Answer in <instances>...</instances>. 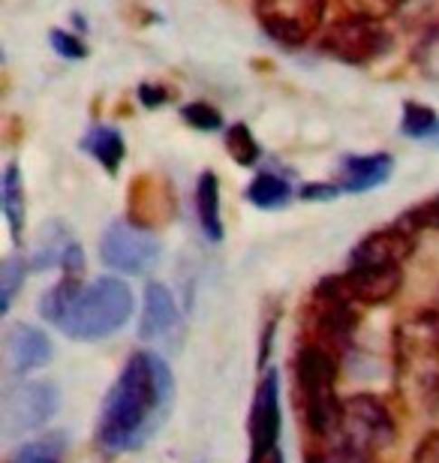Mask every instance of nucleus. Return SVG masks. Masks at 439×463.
<instances>
[{
  "label": "nucleus",
  "instance_id": "0eeeda50",
  "mask_svg": "<svg viewBox=\"0 0 439 463\" xmlns=\"http://www.w3.org/2000/svg\"><path fill=\"white\" fill-rule=\"evenodd\" d=\"M61 410V392L45 379H27L4 392L0 401V433L6 439H18L24 433L40 430Z\"/></svg>",
  "mask_w": 439,
  "mask_h": 463
},
{
  "label": "nucleus",
  "instance_id": "1a4fd4ad",
  "mask_svg": "<svg viewBox=\"0 0 439 463\" xmlns=\"http://www.w3.org/2000/svg\"><path fill=\"white\" fill-rule=\"evenodd\" d=\"M391 45V33L386 24L379 22V15L370 13H355L334 22L322 36V49L349 67H364V63L382 58Z\"/></svg>",
  "mask_w": 439,
  "mask_h": 463
},
{
  "label": "nucleus",
  "instance_id": "4be33fe9",
  "mask_svg": "<svg viewBox=\"0 0 439 463\" xmlns=\"http://www.w3.org/2000/svg\"><path fill=\"white\" fill-rule=\"evenodd\" d=\"M226 151L238 165H256L259 156H262V147H259L256 136L250 133V127L235 124L226 129Z\"/></svg>",
  "mask_w": 439,
  "mask_h": 463
},
{
  "label": "nucleus",
  "instance_id": "20e7f679",
  "mask_svg": "<svg viewBox=\"0 0 439 463\" xmlns=\"http://www.w3.org/2000/svg\"><path fill=\"white\" fill-rule=\"evenodd\" d=\"M338 367H340L338 352L316 344V340H307V344L298 346L292 361L298 412H301L307 430L320 439L331 437L340 415L343 401L338 397Z\"/></svg>",
  "mask_w": 439,
  "mask_h": 463
},
{
  "label": "nucleus",
  "instance_id": "a878e982",
  "mask_svg": "<svg viewBox=\"0 0 439 463\" xmlns=\"http://www.w3.org/2000/svg\"><path fill=\"white\" fill-rule=\"evenodd\" d=\"M400 223L409 226L413 232H439V196L427 199V202H418L415 208H409Z\"/></svg>",
  "mask_w": 439,
  "mask_h": 463
},
{
  "label": "nucleus",
  "instance_id": "f257e3e1",
  "mask_svg": "<svg viewBox=\"0 0 439 463\" xmlns=\"http://www.w3.org/2000/svg\"><path fill=\"white\" fill-rule=\"evenodd\" d=\"M175 401V376L157 352H133L102 401L93 439L106 455L148 446L163 428Z\"/></svg>",
  "mask_w": 439,
  "mask_h": 463
},
{
  "label": "nucleus",
  "instance_id": "473e14b6",
  "mask_svg": "<svg viewBox=\"0 0 439 463\" xmlns=\"http://www.w3.org/2000/svg\"><path fill=\"white\" fill-rule=\"evenodd\" d=\"M436 410H439V403H436Z\"/></svg>",
  "mask_w": 439,
  "mask_h": 463
},
{
  "label": "nucleus",
  "instance_id": "5701e85b",
  "mask_svg": "<svg viewBox=\"0 0 439 463\" xmlns=\"http://www.w3.org/2000/svg\"><path fill=\"white\" fill-rule=\"evenodd\" d=\"M27 265L22 256H6L4 259V265H0V313H9V307H13V298H15V292L22 289V283H24V274H27Z\"/></svg>",
  "mask_w": 439,
  "mask_h": 463
},
{
  "label": "nucleus",
  "instance_id": "c756f323",
  "mask_svg": "<svg viewBox=\"0 0 439 463\" xmlns=\"http://www.w3.org/2000/svg\"><path fill=\"white\" fill-rule=\"evenodd\" d=\"M409 463H439V428L425 433L422 442H418L413 451V458H409Z\"/></svg>",
  "mask_w": 439,
  "mask_h": 463
},
{
  "label": "nucleus",
  "instance_id": "f8f14e48",
  "mask_svg": "<svg viewBox=\"0 0 439 463\" xmlns=\"http://www.w3.org/2000/svg\"><path fill=\"white\" fill-rule=\"evenodd\" d=\"M138 337L145 344L181 349L184 344V317L175 304V295L163 283L145 286V304L142 319H138Z\"/></svg>",
  "mask_w": 439,
  "mask_h": 463
},
{
  "label": "nucleus",
  "instance_id": "6e6552de",
  "mask_svg": "<svg viewBox=\"0 0 439 463\" xmlns=\"http://www.w3.org/2000/svg\"><path fill=\"white\" fill-rule=\"evenodd\" d=\"M256 22L283 49L307 45L325 24V0H256Z\"/></svg>",
  "mask_w": 439,
  "mask_h": 463
},
{
  "label": "nucleus",
  "instance_id": "cd10ccee",
  "mask_svg": "<svg viewBox=\"0 0 439 463\" xmlns=\"http://www.w3.org/2000/svg\"><path fill=\"white\" fill-rule=\"evenodd\" d=\"M52 49L67 61L88 58V49H85V43H81V36L70 33V31H52Z\"/></svg>",
  "mask_w": 439,
  "mask_h": 463
},
{
  "label": "nucleus",
  "instance_id": "423d86ee",
  "mask_svg": "<svg viewBox=\"0 0 439 463\" xmlns=\"http://www.w3.org/2000/svg\"><path fill=\"white\" fill-rule=\"evenodd\" d=\"M160 253H163V244H160V238L154 235V229L136 223L133 217L115 220L100 238L102 265L118 274H129V277L151 274L154 268L160 265Z\"/></svg>",
  "mask_w": 439,
  "mask_h": 463
},
{
  "label": "nucleus",
  "instance_id": "b1692460",
  "mask_svg": "<svg viewBox=\"0 0 439 463\" xmlns=\"http://www.w3.org/2000/svg\"><path fill=\"white\" fill-rule=\"evenodd\" d=\"M61 460H63V442H61V437L24 442V446L18 449L13 458H9V463H61Z\"/></svg>",
  "mask_w": 439,
  "mask_h": 463
},
{
  "label": "nucleus",
  "instance_id": "6ab92c4d",
  "mask_svg": "<svg viewBox=\"0 0 439 463\" xmlns=\"http://www.w3.org/2000/svg\"><path fill=\"white\" fill-rule=\"evenodd\" d=\"M0 199H4V214L9 232H13L15 241H22V229H24V187H22V175H18V165H6L4 169V181H0Z\"/></svg>",
  "mask_w": 439,
  "mask_h": 463
},
{
  "label": "nucleus",
  "instance_id": "ddd939ff",
  "mask_svg": "<svg viewBox=\"0 0 439 463\" xmlns=\"http://www.w3.org/2000/svg\"><path fill=\"white\" fill-rule=\"evenodd\" d=\"M418 244V232L404 226L397 220L395 226L370 232L352 247L349 265H382V268H404L406 259H413Z\"/></svg>",
  "mask_w": 439,
  "mask_h": 463
},
{
  "label": "nucleus",
  "instance_id": "39448f33",
  "mask_svg": "<svg viewBox=\"0 0 439 463\" xmlns=\"http://www.w3.org/2000/svg\"><path fill=\"white\" fill-rule=\"evenodd\" d=\"M397 437L395 415L377 394H352L343 397L338 424L331 433V446L358 451V455L377 458L382 449H388Z\"/></svg>",
  "mask_w": 439,
  "mask_h": 463
},
{
  "label": "nucleus",
  "instance_id": "dca6fc26",
  "mask_svg": "<svg viewBox=\"0 0 439 463\" xmlns=\"http://www.w3.org/2000/svg\"><path fill=\"white\" fill-rule=\"evenodd\" d=\"M72 244H76V238H72V232L63 226V223H45L40 238H36V244L31 250V265L33 271H45V268H61L63 259H67V253L72 250Z\"/></svg>",
  "mask_w": 439,
  "mask_h": 463
},
{
  "label": "nucleus",
  "instance_id": "bb28decb",
  "mask_svg": "<svg viewBox=\"0 0 439 463\" xmlns=\"http://www.w3.org/2000/svg\"><path fill=\"white\" fill-rule=\"evenodd\" d=\"M181 118L190 124L193 129H202V133H217L223 127V115L208 103H190L181 109Z\"/></svg>",
  "mask_w": 439,
  "mask_h": 463
},
{
  "label": "nucleus",
  "instance_id": "c85d7f7f",
  "mask_svg": "<svg viewBox=\"0 0 439 463\" xmlns=\"http://www.w3.org/2000/svg\"><path fill=\"white\" fill-rule=\"evenodd\" d=\"M304 463H373V458L358 455V451L331 446L329 451H316V455H307Z\"/></svg>",
  "mask_w": 439,
  "mask_h": 463
},
{
  "label": "nucleus",
  "instance_id": "2eb2a0df",
  "mask_svg": "<svg viewBox=\"0 0 439 463\" xmlns=\"http://www.w3.org/2000/svg\"><path fill=\"white\" fill-rule=\"evenodd\" d=\"M395 169L391 154H361V156H343L340 163V193H367L379 184H386Z\"/></svg>",
  "mask_w": 439,
  "mask_h": 463
},
{
  "label": "nucleus",
  "instance_id": "f3484780",
  "mask_svg": "<svg viewBox=\"0 0 439 463\" xmlns=\"http://www.w3.org/2000/svg\"><path fill=\"white\" fill-rule=\"evenodd\" d=\"M196 217L202 232L211 241L223 238V217H220V181L214 172H202L196 181Z\"/></svg>",
  "mask_w": 439,
  "mask_h": 463
},
{
  "label": "nucleus",
  "instance_id": "412c9836",
  "mask_svg": "<svg viewBox=\"0 0 439 463\" xmlns=\"http://www.w3.org/2000/svg\"><path fill=\"white\" fill-rule=\"evenodd\" d=\"M400 129H404L406 138H415V142L439 138V115L434 112L431 106L409 99V103H404V118H400Z\"/></svg>",
  "mask_w": 439,
  "mask_h": 463
},
{
  "label": "nucleus",
  "instance_id": "9d476101",
  "mask_svg": "<svg viewBox=\"0 0 439 463\" xmlns=\"http://www.w3.org/2000/svg\"><path fill=\"white\" fill-rule=\"evenodd\" d=\"M404 286V268H382V265H349L343 274L325 277L316 292L331 295L352 304V307H379L388 304Z\"/></svg>",
  "mask_w": 439,
  "mask_h": 463
},
{
  "label": "nucleus",
  "instance_id": "7ed1b4c3",
  "mask_svg": "<svg viewBox=\"0 0 439 463\" xmlns=\"http://www.w3.org/2000/svg\"><path fill=\"white\" fill-rule=\"evenodd\" d=\"M395 388L413 410L439 403V310H415L397 322Z\"/></svg>",
  "mask_w": 439,
  "mask_h": 463
},
{
  "label": "nucleus",
  "instance_id": "a211bd4d",
  "mask_svg": "<svg viewBox=\"0 0 439 463\" xmlns=\"http://www.w3.org/2000/svg\"><path fill=\"white\" fill-rule=\"evenodd\" d=\"M81 147L97 160L102 169L109 175H115L120 169V163H124V154H127V145H124V136H120V129L109 127V124H97L91 127V133L85 136V142Z\"/></svg>",
  "mask_w": 439,
  "mask_h": 463
},
{
  "label": "nucleus",
  "instance_id": "393cba45",
  "mask_svg": "<svg viewBox=\"0 0 439 463\" xmlns=\"http://www.w3.org/2000/svg\"><path fill=\"white\" fill-rule=\"evenodd\" d=\"M413 61H415V70L422 72L425 79L439 81V27H431V31L422 36V43L415 45Z\"/></svg>",
  "mask_w": 439,
  "mask_h": 463
},
{
  "label": "nucleus",
  "instance_id": "f03ea898",
  "mask_svg": "<svg viewBox=\"0 0 439 463\" xmlns=\"http://www.w3.org/2000/svg\"><path fill=\"white\" fill-rule=\"evenodd\" d=\"M133 289L120 277H97L85 283L81 277L63 274V280L40 298V317L85 344L118 335L133 319Z\"/></svg>",
  "mask_w": 439,
  "mask_h": 463
},
{
  "label": "nucleus",
  "instance_id": "7c9ffc66",
  "mask_svg": "<svg viewBox=\"0 0 439 463\" xmlns=\"http://www.w3.org/2000/svg\"><path fill=\"white\" fill-rule=\"evenodd\" d=\"M138 97H142V103L145 106H160V103H166V99H169L172 94H169V90H160V88H157V85H142V88H138Z\"/></svg>",
  "mask_w": 439,
  "mask_h": 463
},
{
  "label": "nucleus",
  "instance_id": "2f4dec72",
  "mask_svg": "<svg viewBox=\"0 0 439 463\" xmlns=\"http://www.w3.org/2000/svg\"><path fill=\"white\" fill-rule=\"evenodd\" d=\"M262 463H283V455H280V449H277V451H271V455H268Z\"/></svg>",
  "mask_w": 439,
  "mask_h": 463
},
{
  "label": "nucleus",
  "instance_id": "aec40b11",
  "mask_svg": "<svg viewBox=\"0 0 439 463\" xmlns=\"http://www.w3.org/2000/svg\"><path fill=\"white\" fill-rule=\"evenodd\" d=\"M247 199L253 202L256 208L274 211L283 208L289 199H292V187H289L286 178H280L277 172H259L253 184L247 187Z\"/></svg>",
  "mask_w": 439,
  "mask_h": 463
},
{
  "label": "nucleus",
  "instance_id": "4468645a",
  "mask_svg": "<svg viewBox=\"0 0 439 463\" xmlns=\"http://www.w3.org/2000/svg\"><path fill=\"white\" fill-rule=\"evenodd\" d=\"M4 361L13 376H24L52 361V340L36 326H13L4 337Z\"/></svg>",
  "mask_w": 439,
  "mask_h": 463
},
{
  "label": "nucleus",
  "instance_id": "9b49d317",
  "mask_svg": "<svg viewBox=\"0 0 439 463\" xmlns=\"http://www.w3.org/2000/svg\"><path fill=\"white\" fill-rule=\"evenodd\" d=\"M280 424H283V412H280V376L277 370H265L259 379L253 406H250V458L247 463H262L271 451H277Z\"/></svg>",
  "mask_w": 439,
  "mask_h": 463
}]
</instances>
